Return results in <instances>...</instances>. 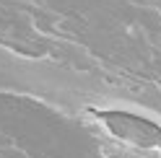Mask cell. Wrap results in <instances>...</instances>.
<instances>
[{
  "label": "cell",
  "instance_id": "6da1fadb",
  "mask_svg": "<svg viewBox=\"0 0 161 158\" xmlns=\"http://www.w3.org/2000/svg\"><path fill=\"white\" fill-rule=\"evenodd\" d=\"M102 119L109 124V130L114 135L125 137L130 143H138V145H153L161 148V127L148 122V119H140L135 114H119V112H104L99 114Z\"/></svg>",
  "mask_w": 161,
  "mask_h": 158
}]
</instances>
